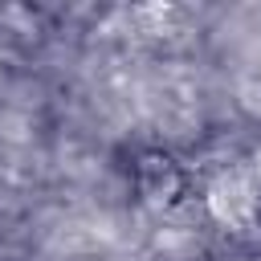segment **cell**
Here are the masks:
<instances>
[{
    "mask_svg": "<svg viewBox=\"0 0 261 261\" xmlns=\"http://www.w3.org/2000/svg\"><path fill=\"white\" fill-rule=\"evenodd\" d=\"M200 212L208 224L241 237L249 228L261 224V179L249 167V159L241 163H220L204 188H200Z\"/></svg>",
    "mask_w": 261,
    "mask_h": 261,
    "instance_id": "cell-1",
    "label": "cell"
},
{
    "mask_svg": "<svg viewBox=\"0 0 261 261\" xmlns=\"http://www.w3.org/2000/svg\"><path fill=\"white\" fill-rule=\"evenodd\" d=\"M184 192H188L184 163H175L171 155H143L139 159V167H135V196H139L143 208L171 216L184 204Z\"/></svg>",
    "mask_w": 261,
    "mask_h": 261,
    "instance_id": "cell-2",
    "label": "cell"
}]
</instances>
